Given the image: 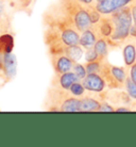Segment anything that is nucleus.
Instances as JSON below:
<instances>
[{"instance_id": "f257e3e1", "label": "nucleus", "mask_w": 136, "mask_h": 147, "mask_svg": "<svg viewBox=\"0 0 136 147\" xmlns=\"http://www.w3.org/2000/svg\"><path fill=\"white\" fill-rule=\"evenodd\" d=\"M49 7L67 19L80 33L92 27L87 7L78 0H56Z\"/></svg>"}, {"instance_id": "f03ea898", "label": "nucleus", "mask_w": 136, "mask_h": 147, "mask_svg": "<svg viewBox=\"0 0 136 147\" xmlns=\"http://www.w3.org/2000/svg\"><path fill=\"white\" fill-rule=\"evenodd\" d=\"M80 98L74 96L69 90L50 84L45 100L46 110L51 112H81Z\"/></svg>"}, {"instance_id": "7ed1b4c3", "label": "nucleus", "mask_w": 136, "mask_h": 147, "mask_svg": "<svg viewBox=\"0 0 136 147\" xmlns=\"http://www.w3.org/2000/svg\"><path fill=\"white\" fill-rule=\"evenodd\" d=\"M111 17L114 22V31L113 34L107 38V42L110 47H119L128 40L130 28L133 25L130 4L111 14Z\"/></svg>"}, {"instance_id": "20e7f679", "label": "nucleus", "mask_w": 136, "mask_h": 147, "mask_svg": "<svg viewBox=\"0 0 136 147\" xmlns=\"http://www.w3.org/2000/svg\"><path fill=\"white\" fill-rule=\"evenodd\" d=\"M100 75L103 77L110 90H121L125 86V82L128 78V71L125 67L116 66L111 64L107 60L103 61Z\"/></svg>"}, {"instance_id": "39448f33", "label": "nucleus", "mask_w": 136, "mask_h": 147, "mask_svg": "<svg viewBox=\"0 0 136 147\" xmlns=\"http://www.w3.org/2000/svg\"><path fill=\"white\" fill-rule=\"evenodd\" d=\"M17 59L13 53H1L0 52V80L2 84L12 81L16 76Z\"/></svg>"}, {"instance_id": "423d86ee", "label": "nucleus", "mask_w": 136, "mask_h": 147, "mask_svg": "<svg viewBox=\"0 0 136 147\" xmlns=\"http://www.w3.org/2000/svg\"><path fill=\"white\" fill-rule=\"evenodd\" d=\"M82 83L88 92L92 93L103 94L109 90L107 82L100 74H87L86 77L82 80Z\"/></svg>"}, {"instance_id": "0eeeda50", "label": "nucleus", "mask_w": 136, "mask_h": 147, "mask_svg": "<svg viewBox=\"0 0 136 147\" xmlns=\"http://www.w3.org/2000/svg\"><path fill=\"white\" fill-rule=\"evenodd\" d=\"M50 61L55 75H61V74L72 70V67L76 63L66 55H50Z\"/></svg>"}, {"instance_id": "6e6552de", "label": "nucleus", "mask_w": 136, "mask_h": 147, "mask_svg": "<svg viewBox=\"0 0 136 147\" xmlns=\"http://www.w3.org/2000/svg\"><path fill=\"white\" fill-rule=\"evenodd\" d=\"M92 27L95 30L98 37H103L105 40L109 38L114 31V22H113L111 15H102L99 22L92 25Z\"/></svg>"}, {"instance_id": "1a4fd4ad", "label": "nucleus", "mask_w": 136, "mask_h": 147, "mask_svg": "<svg viewBox=\"0 0 136 147\" xmlns=\"http://www.w3.org/2000/svg\"><path fill=\"white\" fill-rule=\"evenodd\" d=\"M97 10L102 15H111L119 9L129 5L125 0H103L101 2H95Z\"/></svg>"}, {"instance_id": "9d476101", "label": "nucleus", "mask_w": 136, "mask_h": 147, "mask_svg": "<svg viewBox=\"0 0 136 147\" xmlns=\"http://www.w3.org/2000/svg\"><path fill=\"white\" fill-rule=\"evenodd\" d=\"M77 81H80L79 78L77 77V75L72 70H70L67 73L61 74V75H55L54 74V77L51 80V84L65 88V90H69L70 86Z\"/></svg>"}, {"instance_id": "9b49d317", "label": "nucleus", "mask_w": 136, "mask_h": 147, "mask_svg": "<svg viewBox=\"0 0 136 147\" xmlns=\"http://www.w3.org/2000/svg\"><path fill=\"white\" fill-rule=\"evenodd\" d=\"M133 42L134 40H127L123 43L125 46L122 48V57L125 67L132 66L136 62V45Z\"/></svg>"}, {"instance_id": "f8f14e48", "label": "nucleus", "mask_w": 136, "mask_h": 147, "mask_svg": "<svg viewBox=\"0 0 136 147\" xmlns=\"http://www.w3.org/2000/svg\"><path fill=\"white\" fill-rule=\"evenodd\" d=\"M99 37L95 32V30L92 29V27L86 29L85 31L80 33V40H79V45L81 46L83 49H88L95 46L96 42Z\"/></svg>"}, {"instance_id": "ddd939ff", "label": "nucleus", "mask_w": 136, "mask_h": 147, "mask_svg": "<svg viewBox=\"0 0 136 147\" xmlns=\"http://www.w3.org/2000/svg\"><path fill=\"white\" fill-rule=\"evenodd\" d=\"M11 26V16L7 12L5 0H0V35L9 32Z\"/></svg>"}, {"instance_id": "4468645a", "label": "nucleus", "mask_w": 136, "mask_h": 147, "mask_svg": "<svg viewBox=\"0 0 136 147\" xmlns=\"http://www.w3.org/2000/svg\"><path fill=\"white\" fill-rule=\"evenodd\" d=\"M14 49V36L9 32L0 35V52L11 53Z\"/></svg>"}, {"instance_id": "2eb2a0df", "label": "nucleus", "mask_w": 136, "mask_h": 147, "mask_svg": "<svg viewBox=\"0 0 136 147\" xmlns=\"http://www.w3.org/2000/svg\"><path fill=\"white\" fill-rule=\"evenodd\" d=\"M109 44L105 38L103 37H99L97 42H96L95 46V50L97 51L98 55H99V59L102 60V61H105L107 59V55H109Z\"/></svg>"}, {"instance_id": "dca6fc26", "label": "nucleus", "mask_w": 136, "mask_h": 147, "mask_svg": "<svg viewBox=\"0 0 136 147\" xmlns=\"http://www.w3.org/2000/svg\"><path fill=\"white\" fill-rule=\"evenodd\" d=\"M84 51L83 48L80 46L79 44L72 45V46H67L64 50V55H68L70 59H72L74 62H79V60L82 58Z\"/></svg>"}, {"instance_id": "f3484780", "label": "nucleus", "mask_w": 136, "mask_h": 147, "mask_svg": "<svg viewBox=\"0 0 136 147\" xmlns=\"http://www.w3.org/2000/svg\"><path fill=\"white\" fill-rule=\"evenodd\" d=\"M69 92L74 96L78 97V98H81V97L86 95L88 91L85 88V86L82 83V81H77L69 88Z\"/></svg>"}, {"instance_id": "a211bd4d", "label": "nucleus", "mask_w": 136, "mask_h": 147, "mask_svg": "<svg viewBox=\"0 0 136 147\" xmlns=\"http://www.w3.org/2000/svg\"><path fill=\"white\" fill-rule=\"evenodd\" d=\"M86 7H87V12H88L89 20H90V24H92V25L97 24V22L101 19V17H102V14H101V13L97 10V7H96L95 3L89 4V5H86Z\"/></svg>"}, {"instance_id": "6ab92c4d", "label": "nucleus", "mask_w": 136, "mask_h": 147, "mask_svg": "<svg viewBox=\"0 0 136 147\" xmlns=\"http://www.w3.org/2000/svg\"><path fill=\"white\" fill-rule=\"evenodd\" d=\"M102 60H96L92 62H86L84 64L87 74H100L101 67H102Z\"/></svg>"}, {"instance_id": "aec40b11", "label": "nucleus", "mask_w": 136, "mask_h": 147, "mask_svg": "<svg viewBox=\"0 0 136 147\" xmlns=\"http://www.w3.org/2000/svg\"><path fill=\"white\" fill-rule=\"evenodd\" d=\"M123 88H125V92L128 93L133 99L136 100V83L132 80V78L130 76H128V78H127Z\"/></svg>"}, {"instance_id": "412c9836", "label": "nucleus", "mask_w": 136, "mask_h": 147, "mask_svg": "<svg viewBox=\"0 0 136 147\" xmlns=\"http://www.w3.org/2000/svg\"><path fill=\"white\" fill-rule=\"evenodd\" d=\"M72 71L77 75V77L79 78V80L80 81L83 80V79L86 77V75H87L85 65L84 64H81V63H79V62L74 63V67H72Z\"/></svg>"}, {"instance_id": "4be33fe9", "label": "nucleus", "mask_w": 136, "mask_h": 147, "mask_svg": "<svg viewBox=\"0 0 136 147\" xmlns=\"http://www.w3.org/2000/svg\"><path fill=\"white\" fill-rule=\"evenodd\" d=\"M85 60H86V62H92V61L99 60V55L95 50V48L92 47L85 50Z\"/></svg>"}, {"instance_id": "5701e85b", "label": "nucleus", "mask_w": 136, "mask_h": 147, "mask_svg": "<svg viewBox=\"0 0 136 147\" xmlns=\"http://www.w3.org/2000/svg\"><path fill=\"white\" fill-rule=\"evenodd\" d=\"M116 107H113L112 103L107 100H102L101 101V106H100L99 112H115Z\"/></svg>"}, {"instance_id": "b1692460", "label": "nucleus", "mask_w": 136, "mask_h": 147, "mask_svg": "<svg viewBox=\"0 0 136 147\" xmlns=\"http://www.w3.org/2000/svg\"><path fill=\"white\" fill-rule=\"evenodd\" d=\"M32 1H33V0H16V3H17L19 9L26 10V9H28V7L31 5Z\"/></svg>"}, {"instance_id": "393cba45", "label": "nucleus", "mask_w": 136, "mask_h": 147, "mask_svg": "<svg viewBox=\"0 0 136 147\" xmlns=\"http://www.w3.org/2000/svg\"><path fill=\"white\" fill-rule=\"evenodd\" d=\"M129 76L132 78V80L136 83V62L132 66L129 67Z\"/></svg>"}, {"instance_id": "a878e982", "label": "nucleus", "mask_w": 136, "mask_h": 147, "mask_svg": "<svg viewBox=\"0 0 136 147\" xmlns=\"http://www.w3.org/2000/svg\"><path fill=\"white\" fill-rule=\"evenodd\" d=\"M128 40H136V25L133 24L131 28H130V33H129V37Z\"/></svg>"}, {"instance_id": "bb28decb", "label": "nucleus", "mask_w": 136, "mask_h": 147, "mask_svg": "<svg viewBox=\"0 0 136 147\" xmlns=\"http://www.w3.org/2000/svg\"><path fill=\"white\" fill-rule=\"evenodd\" d=\"M131 7V13H132V18H133V24L136 25V3L133 2V3L130 4Z\"/></svg>"}, {"instance_id": "cd10ccee", "label": "nucleus", "mask_w": 136, "mask_h": 147, "mask_svg": "<svg viewBox=\"0 0 136 147\" xmlns=\"http://www.w3.org/2000/svg\"><path fill=\"white\" fill-rule=\"evenodd\" d=\"M130 111H132V108L130 107H125V106H123V107H118L115 109V112H130Z\"/></svg>"}, {"instance_id": "c85d7f7f", "label": "nucleus", "mask_w": 136, "mask_h": 147, "mask_svg": "<svg viewBox=\"0 0 136 147\" xmlns=\"http://www.w3.org/2000/svg\"><path fill=\"white\" fill-rule=\"evenodd\" d=\"M78 1L81 2L82 4H84V5H89V4L95 3V0H78Z\"/></svg>"}, {"instance_id": "c756f323", "label": "nucleus", "mask_w": 136, "mask_h": 147, "mask_svg": "<svg viewBox=\"0 0 136 147\" xmlns=\"http://www.w3.org/2000/svg\"><path fill=\"white\" fill-rule=\"evenodd\" d=\"M125 1H127V2H128L129 4H131V3H133V2L135 1V0H125Z\"/></svg>"}, {"instance_id": "7c9ffc66", "label": "nucleus", "mask_w": 136, "mask_h": 147, "mask_svg": "<svg viewBox=\"0 0 136 147\" xmlns=\"http://www.w3.org/2000/svg\"><path fill=\"white\" fill-rule=\"evenodd\" d=\"M96 2H101V1H103V0H95Z\"/></svg>"}, {"instance_id": "2f4dec72", "label": "nucleus", "mask_w": 136, "mask_h": 147, "mask_svg": "<svg viewBox=\"0 0 136 147\" xmlns=\"http://www.w3.org/2000/svg\"><path fill=\"white\" fill-rule=\"evenodd\" d=\"M134 2H135V3H136V0H135V1H134Z\"/></svg>"}, {"instance_id": "473e14b6", "label": "nucleus", "mask_w": 136, "mask_h": 147, "mask_svg": "<svg viewBox=\"0 0 136 147\" xmlns=\"http://www.w3.org/2000/svg\"><path fill=\"white\" fill-rule=\"evenodd\" d=\"M135 45H136V43H135Z\"/></svg>"}]
</instances>
